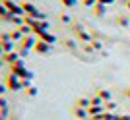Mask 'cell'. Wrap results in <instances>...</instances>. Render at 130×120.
Here are the masks:
<instances>
[{
    "instance_id": "3",
    "label": "cell",
    "mask_w": 130,
    "mask_h": 120,
    "mask_svg": "<svg viewBox=\"0 0 130 120\" xmlns=\"http://www.w3.org/2000/svg\"><path fill=\"white\" fill-rule=\"evenodd\" d=\"M2 49H4V47H0V50H2Z\"/></svg>"
},
{
    "instance_id": "1",
    "label": "cell",
    "mask_w": 130,
    "mask_h": 120,
    "mask_svg": "<svg viewBox=\"0 0 130 120\" xmlns=\"http://www.w3.org/2000/svg\"><path fill=\"white\" fill-rule=\"evenodd\" d=\"M64 4H70L72 6V4H74V0H64Z\"/></svg>"
},
{
    "instance_id": "2",
    "label": "cell",
    "mask_w": 130,
    "mask_h": 120,
    "mask_svg": "<svg viewBox=\"0 0 130 120\" xmlns=\"http://www.w3.org/2000/svg\"><path fill=\"white\" fill-rule=\"evenodd\" d=\"M101 2H111V0H101Z\"/></svg>"
}]
</instances>
